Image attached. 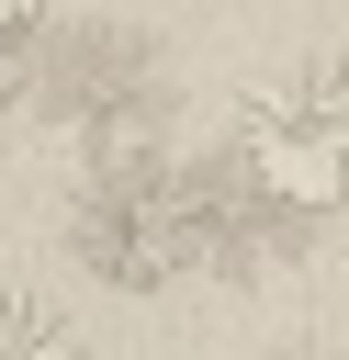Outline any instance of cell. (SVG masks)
<instances>
[{"mask_svg":"<svg viewBox=\"0 0 349 360\" xmlns=\"http://www.w3.org/2000/svg\"><path fill=\"white\" fill-rule=\"evenodd\" d=\"M225 158L270 214H338L349 202V68L304 56V68L259 79L225 124Z\"/></svg>","mask_w":349,"mask_h":360,"instance_id":"6da1fadb","label":"cell"},{"mask_svg":"<svg viewBox=\"0 0 349 360\" xmlns=\"http://www.w3.org/2000/svg\"><path fill=\"white\" fill-rule=\"evenodd\" d=\"M0 360H79L68 304H45L34 281H0Z\"/></svg>","mask_w":349,"mask_h":360,"instance_id":"3957f363","label":"cell"},{"mask_svg":"<svg viewBox=\"0 0 349 360\" xmlns=\"http://www.w3.org/2000/svg\"><path fill=\"white\" fill-rule=\"evenodd\" d=\"M45 11H56V0H0V22H11V34H34Z\"/></svg>","mask_w":349,"mask_h":360,"instance_id":"5b68a950","label":"cell"},{"mask_svg":"<svg viewBox=\"0 0 349 360\" xmlns=\"http://www.w3.org/2000/svg\"><path fill=\"white\" fill-rule=\"evenodd\" d=\"M11 90H23V34L0 22V101H11Z\"/></svg>","mask_w":349,"mask_h":360,"instance_id":"277c9868","label":"cell"},{"mask_svg":"<svg viewBox=\"0 0 349 360\" xmlns=\"http://www.w3.org/2000/svg\"><path fill=\"white\" fill-rule=\"evenodd\" d=\"M203 248H214V202H203L191 180H169V169H101V180L79 191V259H90L101 281L158 292V281H180Z\"/></svg>","mask_w":349,"mask_h":360,"instance_id":"7a4b0ae2","label":"cell"}]
</instances>
